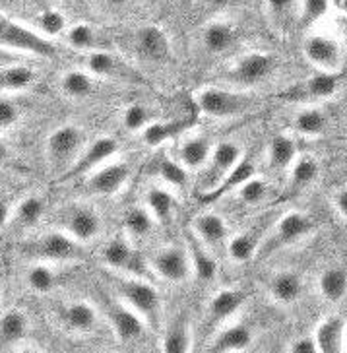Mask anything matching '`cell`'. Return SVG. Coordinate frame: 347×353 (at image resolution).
<instances>
[{
    "instance_id": "1",
    "label": "cell",
    "mask_w": 347,
    "mask_h": 353,
    "mask_svg": "<svg viewBox=\"0 0 347 353\" xmlns=\"http://www.w3.org/2000/svg\"><path fill=\"white\" fill-rule=\"evenodd\" d=\"M111 283L115 295L146 321L147 326H158L161 319V295L144 276L111 272Z\"/></svg>"
},
{
    "instance_id": "2",
    "label": "cell",
    "mask_w": 347,
    "mask_h": 353,
    "mask_svg": "<svg viewBox=\"0 0 347 353\" xmlns=\"http://www.w3.org/2000/svg\"><path fill=\"white\" fill-rule=\"evenodd\" d=\"M87 144L84 128L66 123L53 128L45 142V157L49 169L59 175V179L74 165V161L82 154Z\"/></svg>"
},
{
    "instance_id": "3",
    "label": "cell",
    "mask_w": 347,
    "mask_h": 353,
    "mask_svg": "<svg viewBox=\"0 0 347 353\" xmlns=\"http://www.w3.org/2000/svg\"><path fill=\"white\" fill-rule=\"evenodd\" d=\"M0 47L14 52H25L39 59H53L56 47L51 39L30 26L0 12Z\"/></svg>"
},
{
    "instance_id": "4",
    "label": "cell",
    "mask_w": 347,
    "mask_h": 353,
    "mask_svg": "<svg viewBox=\"0 0 347 353\" xmlns=\"http://www.w3.org/2000/svg\"><path fill=\"white\" fill-rule=\"evenodd\" d=\"M21 254L41 262H74L82 256V243L72 239L66 231H47L33 239L21 243Z\"/></svg>"
},
{
    "instance_id": "5",
    "label": "cell",
    "mask_w": 347,
    "mask_h": 353,
    "mask_svg": "<svg viewBox=\"0 0 347 353\" xmlns=\"http://www.w3.org/2000/svg\"><path fill=\"white\" fill-rule=\"evenodd\" d=\"M254 95L246 90H227V88H204L196 95V107L204 117L210 119H231L244 114L254 107Z\"/></svg>"
},
{
    "instance_id": "6",
    "label": "cell",
    "mask_w": 347,
    "mask_h": 353,
    "mask_svg": "<svg viewBox=\"0 0 347 353\" xmlns=\"http://www.w3.org/2000/svg\"><path fill=\"white\" fill-rule=\"evenodd\" d=\"M315 219L308 214L299 212V210H291V212L284 214L282 218L274 219V223L270 228L272 231H268L260 254H272L275 250L293 247L299 241L306 239L315 231Z\"/></svg>"
},
{
    "instance_id": "7",
    "label": "cell",
    "mask_w": 347,
    "mask_h": 353,
    "mask_svg": "<svg viewBox=\"0 0 347 353\" xmlns=\"http://www.w3.org/2000/svg\"><path fill=\"white\" fill-rule=\"evenodd\" d=\"M341 43L326 33H311L303 39V57L316 72L337 74L344 66Z\"/></svg>"
},
{
    "instance_id": "8",
    "label": "cell",
    "mask_w": 347,
    "mask_h": 353,
    "mask_svg": "<svg viewBox=\"0 0 347 353\" xmlns=\"http://www.w3.org/2000/svg\"><path fill=\"white\" fill-rule=\"evenodd\" d=\"M275 66H277V59L270 52H246L235 61V64L229 68L227 78L241 88H253L266 82L275 72Z\"/></svg>"
},
{
    "instance_id": "9",
    "label": "cell",
    "mask_w": 347,
    "mask_h": 353,
    "mask_svg": "<svg viewBox=\"0 0 347 353\" xmlns=\"http://www.w3.org/2000/svg\"><path fill=\"white\" fill-rule=\"evenodd\" d=\"M337 88H339L337 74L316 72L291 85L289 90H285L284 99L297 105H320L322 101L334 97Z\"/></svg>"
},
{
    "instance_id": "10",
    "label": "cell",
    "mask_w": 347,
    "mask_h": 353,
    "mask_svg": "<svg viewBox=\"0 0 347 353\" xmlns=\"http://www.w3.org/2000/svg\"><path fill=\"white\" fill-rule=\"evenodd\" d=\"M101 260L109 272L118 274H132V276H144L146 278V262L134 249L132 241L128 237H113L101 250Z\"/></svg>"
},
{
    "instance_id": "11",
    "label": "cell",
    "mask_w": 347,
    "mask_h": 353,
    "mask_svg": "<svg viewBox=\"0 0 347 353\" xmlns=\"http://www.w3.org/2000/svg\"><path fill=\"white\" fill-rule=\"evenodd\" d=\"M118 152V142L111 136H99L92 142H87L82 154L74 161V165L61 176V181H72L80 176L90 175L97 167H101L107 161H111Z\"/></svg>"
},
{
    "instance_id": "12",
    "label": "cell",
    "mask_w": 347,
    "mask_h": 353,
    "mask_svg": "<svg viewBox=\"0 0 347 353\" xmlns=\"http://www.w3.org/2000/svg\"><path fill=\"white\" fill-rule=\"evenodd\" d=\"M105 316L107 322L111 324L113 334L120 342H136L146 332V321L138 314L132 307L120 301L115 295V299L105 301Z\"/></svg>"
},
{
    "instance_id": "13",
    "label": "cell",
    "mask_w": 347,
    "mask_h": 353,
    "mask_svg": "<svg viewBox=\"0 0 347 353\" xmlns=\"http://www.w3.org/2000/svg\"><path fill=\"white\" fill-rule=\"evenodd\" d=\"M149 266L161 280L169 283H182L192 276L189 250L180 245H169V247L159 249L149 259Z\"/></svg>"
},
{
    "instance_id": "14",
    "label": "cell",
    "mask_w": 347,
    "mask_h": 353,
    "mask_svg": "<svg viewBox=\"0 0 347 353\" xmlns=\"http://www.w3.org/2000/svg\"><path fill=\"white\" fill-rule=\"evenodd\" d=\"M103 219L99 212L85 204H74L63 212V231H66L78 243H92L99 237Z\"/></svg>"
},
{
    "instance_id": "15",
    "label": "cell",
    "mask_w": 347,
    "mask_h": 353,
    "mask_svg": "<svg viewBox=\"0 0 347 353\" xmlns=\"http://www.w3.org/2000/svg\"><path fill=\"white\" fill-rule=\"evenodd\" d=\"M85 70L99 78H109V80H118V82L142 83V76L130 66V64L120 59L115 52L99 49V51L87 52L85 57Z\"/></svg>"
},
{
    "instance_id": "16",
    "label": "cell",
    "mask_w": 347,
    "mask_h": 353,
    "mask_svg": "<svg viewBox=\"0 0 347 353\" xmlns=\"http://www.w3.org/2000/svg\"><path fill=\"white\" fill-rule=\"evenodd\" d=\"M130 167L123 161H107L85 179V192L92 196H113L127 187Z\"/></svg>"
},
{
    "instance_id": "17",
    "label": "cell",
    "mask_w": 347,
    "mask_h": 353,
    "mask_svg": "<svg viewBox=\"0 0 347 353\" xmlns=\"http://www.w3.org/2000/svg\"><path fill=\"white\" fill-rule=\"evenodd\" d=\"M272 219H262L258 223H254L253 228H246V231L235 233L233 237H229L225 249H227V256L235 262V264H244L249 260H253L254 256L260 254L262 243L268 235V231L272 228Z\"/></svg>"
},
{
    "instance_id": "18",
    "label": "cell",
    "mask_w": 347,
    "mask_h": 353,
    "mask_svg": "<svg viewBox=\"0 0 347 353\" xmlns=\"http://www.w3.org/2000/svg\"><path fill=\"white\" fill-rule=\"evenodd\" d=\"M313 338L320 353L347 352V319L339 312H330L316 324Z\"/></svg>"
},
{
    "instance_id": "19",
    "label": "cell",
    "mask_w": 347,
    "mask_h": 353,
    "mask_svg": "<svg viewBox=\"0 0 347 353\" xmlns=\"http://www.w3.org/2000/svg\"><path fill=\"white\" fill-rule=\"evenodd\" d=\"M244 156L242 148L235 140H223L220 144L213 145L210 161L206 163V179H204V187L208 190L215 187L223 176L231 171Z\"/></svg>"
},
{
    "instance_id": "20",
    "label": "cell",
    "mask_w": 347,
    "mask_h": 353,
    "mask_svg": "<svg viewBox=\"0 0 347 353\" xmlns=\"http://www.w3.org/2000/svg\"><path fill=\"white\" fill-rule=\"evenodd\" d=\"M268 297L282 307H291L301 301L305 293V280L303 274L297 270H280L272 274V278L266 283Z\"/></svg>"
},
{
    "instance_id": "21",
    "label": "cell",
    "mask_w": 347,
    "mask_h": 353,
    "mask_svg": "<svg viewBox=\"0 0 347 353\" xmlns=\"http://www.w3.org/2000/svg\"><path fill=\"white\" fill-rule=\"evenodd\" d=\"M138 54L147 63H165L171 57V41L163 28L147 23L142 26L134 35Z\"/></svg>"
},
{
    "instance_id": "22",
    "label": "cell",
    "mask_w": 347,
    "mask_h": 353,
    "mask_svg": "<svg viewBox=\"0 0 347 353\" xmlns=\"http://www.w3.org/2000/svg\"><path fill=\"white\" fill-rule=\"evenodd\" d=\"M256 334L246 322H223L210 343L211 352H244L253 347Z\"/></svg>"
},
{
    "instance_id": "23",
    "label": "cell",
    "mask_w": 347,
    "mask_h": 353,
    "mask_svg": "<svg viewBox=\"0 0 347 353\" xmlns=\"http://www.w3.org/2000/svg\"><path fill=\"white\" fill-rule=\"evenodd\" d=\"M185 247L189 250L190 266H192V276L198 278L200 281H211L218 276V260L211 254V249L200 241L192 229L187 231L185 237Z\"/></svg>"
},
{
    "instance_id": "24",
    "label": "cell",
    "mask_w": 347,
    "mask_h": 353,
    "mask_svg": "<svg viewBox=\"0 0 347 353\" xmlns=\"http://www.w3.org/2000/svg\"><path fill=\"white\" fill-rule=\"evenodd\" d=\"M192 233L204 241L210 249H215L220 245H227L229 241V225L223 216L215 212H204L192 219Z\"/></svg>"
},
{
    "instance_id": "25",
    "label": "cell",
    "mask_w": 347,
    "mask_h": 353,
    "mask_svg": "<svg viewBox=\"0 0 347 353\" xmlns=\"http://www.w3.org/2000/svg\"><path fill=\"white\" fill-rule=\"evenodd\" d=\"M61 321L72 332L92 334L99 326V312L92 303L78 299L64 305L61 311Z\"/></svg>"
},
{
    "instance_id": "26",
    "label": "cell",
    "mask_w": 347,
    "mask_h": 353,
    "mask_svg": "<svg viewBox=\"0 0 347 353\" xmlns=\"http://www.w3.org/2000/svg\"><path fill=\"white\" fill-rule=\"evenodd\" d=\"M246 301V295L241 290H233V288H223V290L215 291L211 295V299L208 301V319L213 324H223V322H229L241 311V307Z\"/></svg>"
},
{
    "instance_id": "27",
    "label": "cell",
    "mask_w": 347,
    "mask_h": 353,
    "mask_svg": "<svg viewBox=\"0 0 347 353\" xmlns=\"http://www.w3.org/2000/svg\"><path fill=\"white\" fill-rule=\"evenodd\" d=\"M291 126L295 134L301 138H320L330 128V117L320 105H303L295 113Z\"/></svg>"
},
{
    "instance_id": "28",
    "label": "cell",
    "mask_w": 347,
    "mask_h": 353,
    "mask_svg": "<svg viewBox=\"0 0 347 353\" xmlns=\"http://www.w3.org/2000/svg\"><path fill=\"white\" fill-rule=\"evenodd\" d=\"M30 319L20 309H10L0 314V352L18 350L23 340H28Z\"/></svg>"
},
{
    "instance_id": "29",
    "label": "cell",
    "mask_w": 347,
    "mask_h": 353,
    "mask_svg": "<svg viewBox=\"0 0 347 353\" xmlns=\"http://www.w3.org/2000/svg\"><path fill=\"white\" fill-rule=\"evenodd\" d=\"M316 291L318 295L330 305L341 303L347 297V268L346 266H328L318 274L316 280Z\"/></svg>"
},
{
    "instance_id": "30",
    "label": "cell",
    "mask_w": 347,
    "mask_h": 353,
    "mask_svg": "<svg viewBox=\"0 0 347 353\" xmlns=\"http://www.w3.org/2000/svg\"><path fill=\"white\" fill-rule=\"evenodd\" d=\"M211 152H213V144L210 138L206 134H194L180 142L177 159L189 171H198V169H204L210 161Z\"/></svg>"
},
{
    "instance_id": "31",
    "label": "cell",
    "mask_w": 347,
    "mask_h": 353,
    "mask_svg": "<svg viewBox=\"0 0 347 353\" xmlns=\"http://www.w3.org/2000/svg\"><path fill=\"white\" fill-rule=\"evenodd\" d=\"M253 175H256L254 161L251 157L242 156L241 161L233 167L231 171L223 176L215 187L211 188V190H206V192L202 194V200H204V202H211V200H218V198L225 196V194H229V192H235L237 188L241 187L242 183H246Z\"/></svg>"
},
{
    "instance_id": "32",
    "label": "cell",
    "mask_w": 347,
    "mask_h": 353,
    "mask_svg": "<svg viewBox=\"0 0 347 353\" xmlns=\"http://www.w3.org/2000/svg\"><path fill=\"white\" fill-rule=\"evenodd\" d=\"M237 41L235 26L225 20L210 21L202 32V45L210 54H223L231 49Z\"/></svg>"
},
{
    "instance_id": "33",
    "label": "cell",
    "mask_w": 347,
    "mask_h": 353,
    "mask_svg": "<svg viewBox=\"0 0 347 353\" xmlns=\"http://www.w3.org/2000/svg\"><path fill=\"white\" fill-rule=\"evenodd\" d=\"M64 41L68 43V47L82 52H94L99 51V49H105L101 32L95 28L94 23H87V21H80V23L70 26L64 33Z\"/></svg>"
},
{
    "instance_id": "34",
    "label": "cell",
    "mask_w": 347,
    "mask_h": 353,
    "mask_svg": "<svg viewBox=\"0 0 347 353\" xmlns=\"http://www.w3.org/2000/svg\"><path fill=\"white\" fill-rule=\"evenodd\" d=\"M59 90L68 99H87L95 92V76L87 70H66L59 78Z\"/></svg>"
},
{
    "instance_id": "35",
    "label": "cell",
    "mask_w": 347,
    "mask_h": 353,
    "mask_svg": "<svg viewBox=\"0 0 347 353\" xmlns=\"http://www.w3.org/2000/svg\"><path fill=\"white\" fill-rule=\"evenodd\" d=\"M299 157L297 140L289 134H275L268 144V163L274 171H289Z\"/></svg>"
},
{
    "instance_id": "36",
    "label": "cell",
    "mask_w": 347,
    "mask_h": 353,
    "mask_svg": "<svg viewBox=\"0 0 347 353\" xmlns=\"http://www.w3.org/2000/svg\"><path fill=\"white\" fill-rule=\"evenodd\" d=\"M192 340H194V334H192L190 321L185 316H179L173 324L167 326L159 347L169 353H185L192 350Z\"/></svg>"
},
{
    "instance_id": "37",
    "label": "cell",
    "mask_w": 347,
    "mask_h": 353,
    "mask_svg": "<svg viewBox=\"0 0 347 353\" xmlns=\"http://www.w3.org/2000/svg\"><path fill=\"white\" fill-rule=\"evenodd\" d=\"M43 214H45V198L41 194H28L12 210L8 223L20 229L33 228L41 221Z\"/></svg>"
},
{
    "instance_id": "38",
    "label": "cell",
    "mask_w": 347,
    "mask_h": 353,
    "mask_svg": "<svg viewBox=\"0 0 347 353\" xmlns=\"http://www.w3.org/2000/svg\"><path fill=\"white\" fill-rule=\"evenodd\" d=\"M37 74L28 64H8L0 68V95L28 90L35 82Z\"/></svg>"
},
{
    "instance_id": "39",
    "label": "cell",
    "mask_w": 347,
    "mask_h": 353,
    "mask_svg": "<svg viewBox=\"0 0 347 353\" xmlns=\"http://www.w3.org/2000/svg\"><path fill=\"white\" fill-rule=\"evenodd\" d=\"M289 188L295 192H303L308 187H313L316 179L320 175V163L318 159L311 156H299L289 167Z\"/></svg>"
},
{
    "instance_id": "40",
    "label": "cell",
    "mask_w": 347,
    "mask_h": 353,
    "mask_svg": "<svg viewBox=\"0 0 347 353\" xmlns=\"http://www.w3.org/2000/svg\"><path fill=\"white\" fill-rule=\"evenodd\" d=\"M146 208L154 216L156 223L167 225L175 216V196L163 187H151L146 192Z\"/></svg>"
},
{
    "instance_id": "41",
    "label": "cell",
    "mask_w": 347,
    "mask_h": 353,
    "mask_svg": "<svg viewBox=\"0 0 347 353\" xmlns=\"http://www.w3.org/2000/svg\"><path fill=\"white\" fill-rule=\"evenodd\" d=\"M23 278H25V283L33 293H41V295L51 293L59 285V274L51 266V262H41V260L33 262L28 266Z\"/></svg>"
},
{
    "instance_id": "42",
    "label": "cell",
    "mask_w": 347,
    "mask_h": 353,
    "mask_svg": "<svg viewBox=\"0 0 347 353\" xmlns=\"http://www.w3.org/2000/svg\"><path fill=\"white\" fill-rule=\"evenodd\" d=\"M187 128H189V125L182 121H158L156 119L151 125H147L142 130V140L149 148H156V145L165 144L169 140L179 138Z\"/></svg>"
},
{
    "instance_id": "43",
    "label": "cell",
    "mask_w": 347,
    "mask_h": 353,
    "mask_svg": "<svg viewBox=\"0 0 347 353\" xmlns=\"http://www.w3.org/2000/svg\"><path fill=\"white\" fill-rule=\"evenodd\" d=\"M235 194H237V200L242 206L258 208L272 198V185L262 176L253 175L246 183H242L241 187L235 190Z\"/></svg>"
},
{
    "instance_id": "44",
    "label": "cell",
    "mask_w": 347,
    "mask_h": 353,
    "mask_svg": "<svg viewBox=\"0 0 347 353\" xmlns=\"http://www.w3.org/2000/svg\"><path fill=\"white\" fill-rule=\"evenodd\" d=\"M70 26H68V18L63 12L56 8H45L37 16H35V30L45 35L47 39L53 41L54 37H61L66 33Z\"/></svg>"
},
{
    "instance_id": "45",
    "label": "cell",
    "mask_w": 347,
    "mask_h": 353,
    "mask_svg": "<svg viewBox=\"0 0 347 353\" xmlns=\"http://www.w3.org/2000/svg\"><path fill=\"white\" fill-rule=\"evenodd\" d=\"M189 169L180 163L177 157L163 156L158 163L159 179L167 185V187L185 188L189 183Z\"/></svg>"
},
{
    "instance_id": "46",
    "label": "cell",
    "mask_w": 347,
    "mask_h": 353,
    "mask_svg": "<svg viewBox=\"0 0 347 353\" xmlns=\"http://www.w3.org/2000/svg\"><path fill=\"white\" fill-rule=\"evenodd\" d=\"M154 223H156V219L147 212L146 206H132L125 214V229L130 237H136V239L146 237L154 229Z\"/></svg>"
},
{
    "instance_id": "47",
    "label": "cell",
    "mask_w": 347,
    "mask_h": 353,
    "mask_svg": "<svg viewBox=\"0 0 347 353\" xmlns=\"http://www.w3.org/2000/svg\"><path fill=\"white\" fill-rule=\"evenodd\" d=\"M123 126L128 132H142L147 125H151L156 121V113L151 111L149 105L144 103H130L125 107V111L120 114Z\"/></svg>"
},
{
    "instance_id": "48",
    "label": "cell",
    "mask_w": 347,
    "mask_h": 353,
    "mask_svg": "<svg viewBox=\"0 0 347 353\" xmlns=\"http://www.w3.org/2000/svg\"><path fill=\"white\" fill-rule=\"evenodd\" d=\"M332 6V0H301L299 6V26L311 30L315 23L322 20Z\"/></svg>"
},
{
    "instance_id": "49",
    "label": "cell",
    "mask_w": 347,
    "mask_h": 353,
    "mask_svg": "<svg viewBox=\"0 0 347 353\" xmlns=\"http://www.w3.org/2000/svg\"><path fill=\"white\" fill-rule=\"evenodd\" d=\"M21 121V109L12 101L10 97L2 94L0 95V132L12 130L14 126H18Z\"/></svg>"
},
{
    "instance_id": "50",
    "label": "cell",
    "mask_w": 347,
    "mask_h": 353,
    "mask_svg": "<svg viewBox=\"0 0 347 353\" xmlns=\"http://www.w3.org/2000/svg\"><path fill=\"white\" fill-rule=\"evenodd\" d=\"M297 0H266V8L275 23H284L295 10Z\"/></svg>"
},
{
    "instance_id": "51",
    "label": "cell",
    "mask_w": 347,
    "mask_h": 353,
    "mask_svg": "<svg viewBox=\"0 0 347 353\" xmlns=\"http://www.w3.org/2000/svg\"><path fill=\"white\" fill-rule=\"evenodd\" d=\"M330 202H332V208L337 216L347 221V185L336 188L330 196Z\"/></svg>"
},
{
    "instance_id": "52",
    "label": "cell",
    "mask_w": 347,
    "mask_h": 353,
    "mask_svg": "<svg viewBox=\"0 0 347 353\" xmlns=\"http://www.w3.org/2000/svg\"><path fill=\"white\" fill-rule=\"evenodd\" d=\"M287 350L293 353L318 352V350H316V342H315V338H313V334H311V336H297V338H293V342L287 345Z\"/></svg>"
},
{
    "instance_id": "53",
    "label": "cell",
    "mask_w": 347,
    "mask_h": 353,
    "mask_svg": "<svg viewBox=\"0 0 347 353\" xmlns=\"http://www.w3.org/2000/svg\"><path fill=\"white\" fill-rule=\"evenodd\" d=\"M18 63V54L14 51H8L4 47H0V68L2 66H8V64H16Z\"/></svg>"
},
{
    "instance_id": "54",
    "label": "cell",
    "mask_w": 347,
    "mask_h": 353,
    "mask_svg": "<svg viewBox=\"0 0 347 353\" xmlns=\"http://www.w3.org/2000/svg\"><path fill=\"white\" fill-rule=\"evenodd\" d=\"M204 4H206V8H210V10H225V8L231 6L233 0H204Z\"/></svg>"
},
{
    "instance_id": "55",
    "label": "cell",
    "mask_w": 347,
    "mask_h": 353,
    "mask_svg": "<svg viewBox=\"0 0 347 353\" xmlns=\"http://www.w3.org/2000/svg\"><path fill=\"white\" fill-rule=\"evenodd\" d=\"M10 214H12L10 206L0 198V229L4 228V225H8V221H10Z\"/></svg>"
},
{
    "instance_id": "56",
    "label": "cell",
    "mask_w": 347,
    "mask_h": 353,
    "mask_svg": "<svg viewBox=\"0 0 347 353\" xmlns=\"http://www.w3.org/2000/svg\"><path fill=\"white\" fill-rule=\"evenodd\" d=\"M337 26H339V33H341V39H339V43H341L344 51L347 52V16H344V18H339V21H337Z\"/></svg>"
},
{
    "instance_id": "57",
    "label": "cell",
    "mask_w": 347,
    "mask_h": 353,
    "mask_svg": "<svg viewBox=\"0 0 347 353\" xmlns=\"http://www.w3.org/2000/svg\"><path fill=\"white\" fill-rule=\"evenodd\" d=\"M10 156H12L10 148H8L6 142L0 138V165H2V163H8V161H10Z\"/></svg>"
},
{
    "instance_id": "58",
    "label": "cell",
    "mask_w": 347,
    "mask_h": 353,
    "mask_svg": "<svg viewBox=\"0 0 347 353\" xmlns=\"http://www.w3.org/2000/svg\"><path fill=\"white\" fill-rule=\"evenodd\" d=\"M101 2L107 4L109 8H113V10H120V8H127L132 0H101Z\"/></svg>"
},
{
    "instance_id": "59",
    "label": "cell",
    "mask_w": 347,
    "mask_h": 353,
    "mask_svg": "<svg viewBox=\"0 0 347 353\" xmlns=\"http://www.w3.org/2000/svg\"><path fill=\"white\" fill-rule=\"evenodd\" d=\"M332 6H336L337 10L347 14V0H332Z\"/></svg>"
},
{
    "instance_id": "60",
    "label": "cell",
    "mask_w": 347,
    "mask_h": 353,
    "mask_svg": "<svg viewBox=\"0 0 347 353\" xmlns=\"http://www.w3.org/2000/svg\"><path fill=\"white\" fill-rule=\"evenodd\" d=\"M0 297H2V288H0Z\"/></svg>"
}]
</instances>
